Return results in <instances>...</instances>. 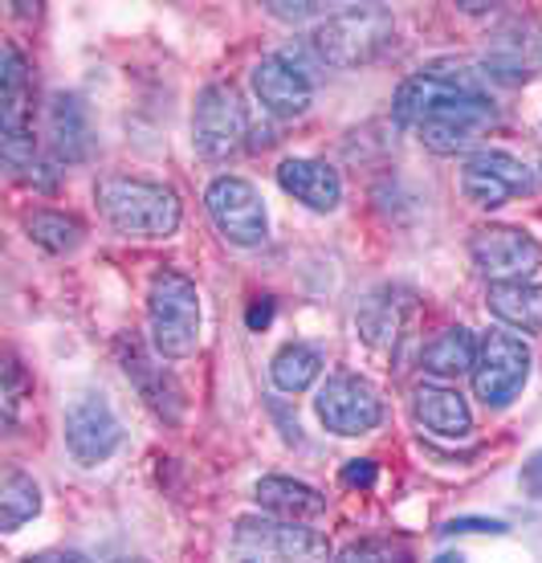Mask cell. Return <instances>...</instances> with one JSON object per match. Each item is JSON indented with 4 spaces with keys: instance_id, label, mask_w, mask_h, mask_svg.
<instances>
[{
    "instance_id": "cell-8",
    "label": "cell",
    "mask_w": 542,
    "mask_h": 563,
    "mask_svg": "<svg viewBox=\"0 0 542 563\" xmlns=\"http://www.w3.org/2000/svg\"><path fill=\"white\" fill-rule=\"evenodd\" d=\"M314 409H319L322 424L339 437L372 433L384 421V400H379L376 384L363 380V376H351V372H339V376L322 384Z\"/></svg>"
},
{
    "instance_id": "cell-12",
    "label": "cell",
    "mask_w": 542,
    "mask_h": 563,
    "mask_svg": "<svg viewBox=\"0 0 542 563\" xmlns=\"http://www.w3.org/2000/svg\"><path fill=\"white\" fill-rule=\"evenodd\" d=\"M119 437H123V429H119V421H114V412L107 409L102 396H82L66 412V445L82 465L107 462L119 450Z\"/></svg>"
},
{
    "instance_id": "cell-33",
    "label": "cell",
    "mask_w": 542,
    "mask_h": 563,
    "mask_svg": "<svg viewBox=\"0 0 542 563\" xmlns=\"http://www.w3.org/2000/svg\"><path fill=\"white\" fill-rule=\"evenodd\" d=\"M334 563H384V560H379L376 548H367V543H351V548L339 551V560Z\"/></svg>"
},
{
    "instance_id": "cell-1",
    "label": "cell",
    "mask_w": 542,
    "mask_h": 563,
    "mask_svg": "<svg viewBox=\"0 0 542 563\" xmlns=\"http://www.w3.org/2000/svg\"><path fill=\"white\" fill-rule=\"evenodd\" d=\"M396 123L417 128L429 152L453 155L498 123V107L473 66L436 62L429 70L403 78L396 90Z\"/></svg>"
},
{
    "instance_id": "cell-20",
    "label": "cell",
    "mask_w": 542,
    "mask_h": 563,
    "mask_svg": "<svg viewBox=\"0 0 542 563\" xmlns=\"http://www.w3.org/2000/svg\"><path fill=\"white\" fill-rule=\"evenodd\" d=\"M489 310L501 323L539 335L542 331V286L534 282H494L489 286Z\"/></svg>"
},
{
    "instance_id": "cell-5",
    "label": "cell",
    "mask_w": 542,
    "mask_h": 563,
    "mask_svg": "<svg viewBox=\"0 0 542 563\" xmlns=\"http://www.w3.org/2000/svg\"><path fill=\"white\" fill-rule=\"evenodd\" d=\"M530 376V347L515 331H489L477 343L473 364V393L489 409H506Z\"/></svg>"
},
{
    "instance_id": "cell-27",
    "label": "cell",
    "mask_w": 542,
    "mask_h": 563,
    "mask_svg": "<svg viewBox=\"0 0 542 563\" xmlns=\"http://www.w3.org/2000/svg\"><path fill=\"white\" fill-rule=\"evenodd\" d=\"M379 478V465L372 457H355V462L343 465V482H347L351 490H372Z\"/></svg>"
},
{
    "instance_id": "cell-2",
    "label": "cell",
    "mask_w": 542,
    "mask_h": 563,
    "mask_svg": "<svg viewBox=\"0 0 542 563\" xmlns=\"http://www.w3.org/2000/svg\"><path fill=\"white\" fill-rule=\"evenodd\" d=\"M95 197L102 217L126 238H172L180 229V197L167 184L107 176Z\"/></svg>"
},
{
    "instance_id": "cell-18",
    "label": "cell",
    "mask_w": 542,
    "mask_h": 563,
    "mask_svg": "<svg viewBox=\"0 0 542 563\" xmlns=\"http://www.w3.org/2000/svg\"><path fill=\"white\" fill-rule=\"evenodd\" d=\"M49 143H54L57 159L78 164L90 155V123H86V107L78 95L57 90L49 99Z\"/></svg>"
},
{
    "instance_id": "cell-30",
    "label": "cell",
    "mask_w": 542,
    "mask_h": 563,
    "mask_svg": "<svg viewBox=\"0 0 542 563\" xmlns=\"http://www.w3.org/2000/svg\"><path fill=\"white\" fill-rule=\"evenodd\" d=\"M522 490H527L530 498H542V450L530 453L527 465H522Z\"/></svg>"
},
{
    "instance_id": "cell-6",
    "label": "cell",
    "mask_w": 542,
    "mask_h": 563,
    "mask_svg": "<svg viewBox=\"0 0 542 563\" xmlns=\"http://www.w3.org/2000/svg\"><path fill=\"white\" fill-rule=\"evenodd\" d=\"M250 135V114L245 99L233 82H212L200 90L192 114V143L204 159H224L236 152V143Z\"/></svg>"
},
{
    "instance_id": "cell-26",
    "label": "cell",
    "mask_w": 542,
    "mask_h": 563,
    "mask_svg": "<svg viewBox=\"0 0 542 563\" xmlns=\"http://www.w3.org/2000/svg\"><path fill=\"white\" fill-rule=\"evenodd\" d=\"M518 29H510V33H501L498 42L489 45V57H486V70L494 74V78H501V82H527L530 70H534V49H518L515 45Z\"/></svg>"
},
{
    "instance_id": "cell-10",
    "label": "cell",
    "mask_w": 542,
    "mask_h": 563,
    "mask_svg": "<svg viewBox=\"0 0 542 563\" xmlns=\"http://www.w3.org/2000/svg\"><path fill=\"white\" fill-rule=\"evenodd\" d=\"M473 262L494 282H527L542 266V250L515 225H486L469 241Z\"/></svg>"
},
{
    "instance_id": "cell-36",
    "label": "cell",
    "mask_w": 542,
    "mask_h": 563,
    "mask_svg": "<svg viewBox=\"0 0 542 563\" xmlns=\"http://www.w3.org/2000/svg\"><path fill=\"white\" fill-rule=\"evenodd\" d=\"M114 563H143V560H114Z\"/></svg>"
},
{
    "instance_id": "cell-34",
    "label": "cell",
    "mask_w": 542,
    "mask_h": 563,
    "mask_svg": "<svg viewBox=\"0 0 542 563\" xmlns=\"http://www.w3.org/2000/svg\"><path fill=\"white\" fill-rule=\"evenodd\" d=\"M25 563H90L78 551H42V555H29Z\"/></svg>"
},
{
    "instance_id": "cell-7",
    "label": "cell",
    "mask_w": 542,
    "mask_h": 563,
    "mask_svg": "<svg viewBox=\"0 0 542 563\" xmlns=\"http://www.w3.org/2000/svg\"><path fill=\"white\" fill-rule=\"evenodd\" d=\"M204 209H209L217 233H221L224 241H233V245L253 250V245H262L265 233H269L262 192H257L250 180H241V176L212 180L209 192H204Z\"/></svg>"
},
{
    "instance_id": "cell-22",
    "label": "cell",
    "mask_w": 542,
    "mask_h": 563,
    "mask_svg": "<svg viewBox=\"0 0 542 563\" xmlns=\"http://www.w3.org/2000/svg\"><path fill=\"white\" fill-rule=\"evenodd\" d=\"M477 343H482V339H473L465 327H449V331H441V335L424 347L420 360H424V367H429L432 376H441V380H457V376H465V372L473 376Z\"/></svg>"
},
{
    "instance_id": "cell-29",
    "label": "cell",
    "mask_w": 542,
    "mask_h": 563,
    "mask_svg": "<svg viewBox=\"0 0 542 563\" xmlns=\"http://www.w3.org/2000/svg\"><path fill=\"white\" fill-rule=\"evenodd\" d=\"M465 531L506 536V522H501V519H453V522H445V536H465Z\"/></svg>"
},
{
    "instance_id": "cell-11",
    "label": "cell",
    "mask_w": 542,
    "mask_h": 563,
    "mask_svg": "<svg viewBox=\"0 0 542 563\" xmlns=\"http://www.w3.org/2000/svg\"><path fill=\"white\" fill-rule=\"evenodd\" d=\"M253 90L265 111L278 119H298L314 102V78L302 66H294L286 54H269L253 66Z\"/></svg>"
},
{
    "instance_id": "cell-28",
    "label": "cell",
    "mask_w": 542,
    "mask_h": 563,
    "mask_svg": "<svg viewBox=\"0 0 542 563\" xmlns=\"http://www.w3.org/2000/svg\"><path fill=\"white\" fill-rule=\"evenodd\" d=\"M21 393H25V376H21V364L9 355V364H4V421L9 424H13V412H16Z\"/></svg>"
},
{
    "instance_id": "cell-4",
    "label": "cell",
    "mask_w": 542,
    "mask_h": 563,
    "mask_svg": "<svg viewBox=\"0 0 542 563\" xmlns=\"http://www.w3.org/2000/svg\"><path fill=\"white\" fill-rule=\"evenodd\" d=\"M391 37V13L384 4H347L334 16H327L319 33L310 37L322 66H360L388 45Z\"/></svg>"
},
{
    "instance_id": "cell-19",
    "label": "cell",
    "mask_w": 542,
    "mask_h": 563,
    "mask_svg": "<svg viewBox=\"0 0 542 563\" xmlns=\"http://www.w3.org/2000/svg\"><path fill=\"white\" fill-rule=\"evenodd\" d=\"M253 494H257L262 510H269V515H278V519H286V522L319 519L322 510H327V498H322L314 486H307V482H294V478H281V474H269V478H262Z\"/></svg>"
},
{
    "instance_id": "cell-23",
    "label": "cell",
    "mask_w": 542,
    "mask_h": 563,
    "mask_svg": "<svg viewBox=\"0 0 542 563\" xmlns=\"http://www.w3.org/2000/svg\"><path fill=\"white\" fill-rule=\"evenodd\" d=\"M37 510H42L37 482L29 478V474H21V470H9L4 482H0V531L13 536L16 527H25Z\"/></svg>"
},
{
    "instance_id": "cell-15",
    "label": "cell",
    "mask_w": 542,
    "mask_h": 563,
    "mask_svg": "<svg viewBox=\"0 0 542 563\" xmlns=\"http://www.w3.org/2000/svg\"><path fill=\"white\" fill-rule=\"evenodd\" d=\"M241 536L253 543H265L269 551H278L281 560L290 563H327L331 548L319 531H310L302 522L286 519H241Z\"/></svg>"
},
{
    "instance_id": "cell-17",
    "label": "cell",
    "mask_w": 542,
    "mask_h": 563,
    "mask_svg": "<svg viewBox=\"0 0 542 563\" xmlns=\"http://www.w3.org/2000/svg\"><path fill=\"white\" fill-rule=\"evenodd\" d=\"M412 412L436 437H465L473 424L465 396L453 393V388H441V384H420L417 393H412Z\"/></svg>"
},
{
    "instance_id": "cell-14",
    "label": "cell",
    "mask_w": 542,
    "mask_h": 563,
    "mask_svg": "<svg viewBox=\"0 0 542 563\" xmlns=\"http://www.w3.org/2000/svg\"><path fill=\"white\" fill-rule=\"evenodd\" d=\"M119 360H123L126 367V376H131V384L140 388V396L152 405L164 421H180L184 417V393H180V384L172 380L167 372H159V367L152 364V355L140 347V339L135 335H123L119 339Z\"/></svg>"
},
{
    "instance_id": "cell-21",
    "label": "cell",
    "mask_w": 542,
    "mask_h": 563,
    "mask_svg": "<svg viewBox=\"0 0 542 563\" xmlns=\"http://www.w3.org/2000/svg\"><path fill=\"white\" fill-rule=\"evenodd\" d=\"M400 302H408L403 290H376V295L363 298L355 323H360L363 339H367L372 347H391V343H396V335H400V327H403V314H408V307H400Z\"/></svg>"
},
{
    "instance_id": "cell-13",
    "label": "cell",
    "mask_w": 542,
    "mask_h": 563,
    "mask_svg": "<svg viewBox=\"0 0 542 563\" xmlns=\"http://www.w3.org/2000/svg\"><path fill=\"white\" fill-rule=\"evenodd\" d=\"M33 119V78L16 45L0 49V143L33 140L29 131Z\"/></svg>"
},
{
    "instance_id": "cell-24",
    "label": "cell",
    "mask_w": 542,
    "mask_h": 563,
    "mask_svg": "<svg viewBox=\"0 0 542 563\" xmlns=\"http://www.w3.org/2000/svg\"><path fill=\"white\" fill-rule=\"evenodd\" d=\"M322 372V355L307 343H286L278 355H274V364H269V376L278 384L281 393H302L310 384L319 380Z\"/></svg>"
},
{
    "instance_id": "cell-3",
    "label": "cell",
    "mask_w": 542,
    "mask_h": 563,
    "mask_svg": "<svg viewBox=\"0 0 542 563\" xmlns=\"http://www.w3.org/2000/svg\"><path fill=\"white\" fill-rule=\"evenodd\" d=\"M155 352L164 360H188L200 343V295L176 269H159L147 290Z\"/></svg>"
},
{
    "instance_id": "cell-32",
    "label": "cell",
    "mask_w": 542,
    "mask_h": 563,
    "mask_svg": "<svg viewBox=\"0 0 542 563\" xmlns=\"http://www.w3.org/2000/svg\"><path fill=\"white\" fill-rule=\"evenodd\" d=\"M245 323H250V331H265V327L274 323V298H257L250 314H245Z\"/></svg>"
},
{
    "instance_id": "cell-25",
    "label": "cell",
    "mask_w": 542,
    "mask_h": 563,
    "mask_svg": "<svg viewBox=\"0 0 542 563\" xmlns=\"http://www.w3.org/2000/svg\"><path fill=\"white\" fill-rule=\"evenodd\" d=\"M25 229L29 238L37 241L42 250H49V254H74L82 245V225L74 217H66V212H54V209L33 212L25 221Z\"/></svg>"
},
{
    "instance_id": "cell-16",
    "label": "cell",
    "mask_w": 542,
    "mask_h": 563,
    "mask_svg": "<svg viewBox=\"0 0 542 563\" xmlns=\"http://www.w3.org/2000/svg\"><path fill=\"white\" fill-rule=\"evenodd\" d=\"M278 184L294 200H302L314 212H331L343 200V180L331 164L322 159H281L278 164Z\"/></svg>"
},
{
    "instance_id": "cell-9",
    "label": "cell",
    "mask_w": 542,
    "mask_h": 563,
    "mask_svg": "<svg viewBox=\"0 0 542 563\" xmlns=\"http://www.w3.org/2000/svg\"><path fill=\"white\" fill-rule=\"evenodd\" d=\"M461 188L477 209H501L506 200L530 197L539 180L510 152H473L465 159V172H461Z\"/></svg>"
},
{
    "instance_id": "cell-35",
    "label": "cell",
    "mask_w": 542,
    "mask_h": 563,
    "mask_svg": "<svg viewBox=\"0 0 542 563\" xmlns=\"http://www.w3.org/2000/svg\"><path fill=\"white\" fill-rule=\"evenodd\" d=\"M432 563H465V560H461L457 551H445V555H436V560H432Z\"/></svg>"
},
{
    "instance_id": "cell-31",
    "label": "cell",
    "mask_w": 542,
    "mask_h": 563,
    "mask_svg": "<svg viewBox=\"0 0 542 563\" xmlns=\"http://www.w3.org/2000/svg\"><path fill=\"white\" fill-rule=\"evenodd\" d=\"M265 13L281 16V21H307V16L322 13V4H281V0H274V4H265Z\"/></svg>"
}]
</instances>
